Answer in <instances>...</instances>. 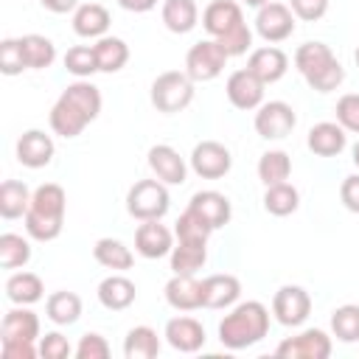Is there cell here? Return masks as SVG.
<instances>
[{"instance_id":"b9f144b4","label":"cell","mask_w":359,"mask_h":359,"mask_svg":"<svg viewBox=\"0 0 359 359\" xmlns=\"http://www.w3.org/2000/svg\"><path fill=\"white\" fill-rule=\"evenodd\" d=\"M0 70H3L6 76H17V73L28 70L25 53H22V42H20V39L8 36V39L0 42Z\"/></svg>"},{"instance_id":"7a4b0ae2","label":"cell","mask_w":359,"mask_h":359,"mask_svg":"<svg viewBox=\"0 0 359 359\" xmlns=\"http://www.w3.org/2000/svg\"><path fill=\"white\" fill-rule=\"evenodd\" d=\"M266 331H269V311L258 300L238 303L219 323V339L230 351H241V348H250V345L261 342L266 337Z\"/></svg>"},{"instance_id":"7c38bea8","label":"cell","mask_w":359,"mask_h":359,"mask_svg":"<svg viewBox=\"0 0 359 359\" xmlns=\"http://www.w3.org/2000/svg\"><path fill=\"white\" fill-rule=\"evenodd\" d=\"M233 165V157H230V149L222 146L219 140H202L194 146L191 151V168L205 177V180H219L230 171Z\"/></svg>"},{"instance_id":"3957f363","label":"cell","mask_w":359,"mask_h":359,"mask_svg":"<svg viewBox=\"0 0 359 359\" xmlns=\"http://www.w3.org/2000/svg\"><path fill=\"white\" fill-rule=\"evenodd\" d=\"M294 67L317 93H331L345 81V67L325 42H303L294 50Z\"/></svg>"},{"instance_id":"277c9868","label":"cell","mask_w":359,"mask_h":359,"mask_svg":"<svg viewBox=\"0 0 359 359\" xmlns=\"http://www.w3.org/2000/svg\"><path fill=\"white\" fill-rule=\"evenodd\" d=\"M149 98L157 112H182L194 101V79L185 70H165L151 81Z\"/></svg>"},{"instance_id":"30bf717a","label":"cell","mask_w":359,"mask_h":359,"mask_svg":"<svg viewBox=\"0 0 359 359\" xmlns=\"http://www.w3.org/2000/svg\"><path fill=\"white\" fill-rule=\"evenodd\" d=\"M294 123H297V115H294V109L286 101H266L255 112V132L264 140L286 137L294 129Z\"/></svg>"},{"instance_id":"44dd1931","label":"cell","mask_w":359,"mask_h":359,"mask_svg":"<svg viewBox=\"0 0 359 359\" xmlns=\"http://www.w3.org/2000/svg\"><path fill=\"white\" fill-rule=\"evenodd\" d=\"M188 208H191L194 213H199V216L210 224V230L224 227V224L230 222V216H233L230 199H227L224 194H219V191H196V194L191 196Z\"/></svg>"},{"instance_id":"ee69618b","label":"cell","mask_w":359,"mask_h":359,"mask_svg":"<svg viewBox=\"0 0 359 359\" xmlns=\"http://www.w3.org/2000/svg\"><path fill=\"white\" fill-rule=\"evenodd\" d=\"M76 356H79V359H107V356H109V342H107L101 334L87 331V334L79 339V345H76Z\"/></svg>"},{"instance_id":"4dcf8cb0","label":"cell","mask_w":359,"mask_h":359,"mask_svg":"<svg viewBox=\"0 0 359 359\" xmlns=\"http://www.w3.org/2000/svg\"><path fill=\"white\" fill-rule=\"evenodd\" d=\"M160 353V339L157 331L149 325H135L129 328L123 339V356L126 359H154Z\"/></svg>"},{"instance_id":"d6986e66","label":"cell","mask_w":359,"mask_h":359,"mask_svg":"<svg viewBox=\"0 0 359 359\" xmlns=\"http://www.w3.org/2000/svg\"><path fill=\"white\" fill-rule=\"evenodd\" d=\"M36 337H39V317L31 309L17 306L6 311L0 325V342H34Z\"/></svg>"},{"instance_id":"bcb514c9","label":"cell","mask_w":359,"mask_h":359,"mask_svg":"<svg viewBox=\"0 0 359 359\" xmlns=\"http://www.w3.org/2000/svg\"><path fill=\"white\" fill-rule=\"evenodd\" d=\"M39 353L45 359H67L70 356V342L59 331H50V334H45L39 339Z\"/></svg>"},{"instance_id":"9c48e42d","label":"cell","mask_w":359,"mask_h":359,"mask_svg":"<svg viewBox=\"0 0 359 359\" xmlns=\"http://www.w3.org/2000/svg\"><path fill=\"white\" fill-rule=\"evenodd\" d=\"M255 31L266 42H283V39H289L294 34V14H292V8L286 3L269 0L255 14Z\"/></svg>"},{"instance_id":"d6a6232c","label":"cell","mask_w":359,"mask_h":359,"mask_svg":"<svg viewBox=\"0 0 359 359\" xmlns=\"http://www.w3.org/2000/svg\"><path fill=\"white\" fill-rule=\"evenodd\" d=\"M93 255H95V261L101 266L115 269V272H123V269H129L135 264L132 250L118 238H98L95 247H93Z\"/></svg>"},{"instance_id":"f907efd6","label":"cell","mask_w":359,"mask_h":359,"mask_svg":"<svg viewBox=\"0 0 359 359\" xmlns=\"http://www.w3.org/2000/svg\"><path fill=\"white\" fill-rule=\"evenodd\" d=\"M48 11H53V14H67V11H73V8H79V0H39Z\"/></svg>"},{"instance_id":"6da1fadb","label":"cell","mask_w":359,"mask_h":359,"mask_svg":"<svg viewBox=\"0 0 359 359\" xmlns=\"http://www.w3.org/2000/svg\"><path fill=\"white\" fill-rule=\"evenodd\" d=\"M67 210L65 188L56 182H45L31 194V205L25 210V233L36 241H53L62 233Z\"/></svg>"},{"instance_id":"f35d334b","label":"cell","mask_w":359,"mask_h":359,"mask_svg":"<svg viewBox=\"0 0 359 359\" xmlns=\"http://www.w3.org/2000/svg\"><path fill=\"white\" fill-rule=\"evenodd\" d=\"M331 331L339 342H359V306L345 303L331 314Z\"/></svg>"},{"instance_id":"5b68a950","label":"cell","mask_w":359,"mask_h":359,"mask_svg":"<svg viewBox=\"0 0 359 359\" xmlns=\"http://www.w3.org/2000/svg\"><path fill=\"white\" fill-rule=\"evenodd\" d=\"M171 208V196L163 180H137L126 194V210L137 222L163 219Z\"/></svg>"},{"instance_id":"cb8c5ba5","label":"cell","mask_w":359,"mask_h":359,"mask_svg":"<svg viewBox=\"0 0 359 359\" xmlns=\"http://www.w3.org/2000/svg\"><path fill=\"white\" fill-rule=\"evenodd\" d=\"M87 123H93V121L73 101H67L65 95H59L56 104L50 107V129L62 137H79Z\"/></svg>"},{"instance_id":"52a82bcc","label":"cell","mask_w":359,"mask_h":359,"mask_svg":"<svg viewBox=\"0 0 359 359\" xmlns=\"http://www.w3.org/2000/svg\"><path fill=\"white\" fill-rule=\"evenodd\" d=\"M311 311V297L303 286H294V283H286L275 292L272 297V314L280 325H303L306 317Z\"/></svg>"},{"instance_id":"603a6c76","label":"cell","mask_w":359,"mask_h":359,"mask_svg":"<svg viewBox=\"0 0 359 359\" xmlns=\"http://www.w3.org/2000/svg\"><path fill=\"white\" fill-rule=\"evenodd\" d=\"M165 300L177 311L202 309V280H196L194 275H174L165 283Z\"/></svg>"},{"instance_id":"2e32d148","label":"cell","mask_w":359,"mask_h":359,"mask_svg":"<svg viewBox=\"0 0 359 359\" xmlns=\"http://www.w3.org/2000/svg\"><path fill=\"white\" fill-rule=\"evenodd\" d=\"M53 140L50 135H45L42 129H28L20 135L17 140V160L25 165V168H42L53 160Z\"/></svg>"},{"instance_id":"ffe728a7","label":"cell","mask_w":359,"mask_h":359,"mask_svg":"<svg viewBox=\"0 0 359 359\" xmlns=\"http://www.w3.org/2000/svg\"><path fill=\"white\" fill-rule=\"evenodd\" d=\"M165 339L180 353H196L205 345V328L194 317H174L165 323Z\"/></svg>"},{"instance_id":"f5cc1de1","label":"cell","mask_w":359,"mask_h":359,"mask_svg":"<svg viewBox=\"0 0 359 359\" xmlns=\"http://www.w3.org/2000/svg\"><path fill=\"white\" fill-rule=\"evenodd\" d=\"M351 154H353V157H351V160H353V165L359 168V140L353 143V149H351Z\"/></svg>"},{"instance_id":"7bdbcfd3","label":"cell","mask_w":359,"mask_h":359,"mask_svg":"<svg viewBox=\"0 0 359 359\" xmlns=\"http://www.w3.org/2000/svg\"><path fill=\"white\" fill-rule=\"evenodd\" d=\"M337 123L345 132H356L359 135V93H345L337 101Z\"/></svg>"},{"instance_id":"e0dca14e","label":"cell","mask_w":359,"mask_h":359,"mask_svg":"<svg viewBox=\"0 0 359 359\" xmlns=\"http://www.w3.org/2000/svg\"><path fill=\"white\" fill-rule=\"evenodd\" d=\"M247 70H252L264 84H275L286 76L289 70V56L275 48V45H266V48H255L247 59Z\"/></svg>"},{"instance_id":"db71d44e","label":"cell","mask_w":359,"mask_h":359,"mask_svg":"<svg viewBox=\"0 0 359 359\" xmlns=\"http://www.w3.org/2000/svg\"><path fill=\"white\" fill-rule=\"evenodd\" d=\"M244 3H247V6H255V8H261V6H266L269 0H244Z\"/></svg>"},{"instance_id":"d4e9b609","label":"cell","mask_w":359,"mask_h":359,"mask_svg":"<svg viewBox=\"0 0 359 359\" xmlns=\"http://www.w3.org/2000/svg\"><path fill=\"white\" fill-rule=\"evenodd\" d=\"M137 297V286L126 278V275H109L98 283V303L109 311H123L135 303Z\"/></svg>"},{"instance_id":"f546056e","label":"cell","mask_w":359,"mask_h":359,"mask_svg":"<svg viewBox=\"0 0 359 359\" xmlns=\"http://www.w3.org/2000/svg\"><path fill=\"white\" fill-rule=\"evenodd\" d=\"M45 314L56 325H73L81 317V297L76 292H53L45 300Z\"/></svg>"},{"instance_id":"c3c4849f","label":"cell","mask_w":359,"mask_h":359,"mask_svg":"<svg viewBox=\"0 0 359 359\" xmlns=\"http://www.w3.org/2000/svg\"><path fill=\"white\" fill-rule=\"evenodd\" d=\"M339 199L351 213H359V174H351L339 185Z\"/></svg>"},{"instance_id":"e575fe53","label":"cell","mask_w":359,"mask_h":359,"mask_svg":"<svg viewBox=\"0 0 359 359\" xmlns=\"http://www.w3.org/2000/svg\"><path fill=\"white\" fill-rule=\"evenodd\" d=\"M20 42H22V53H25L28 70H45V67L53 65L56 45L48 36H42V34H25V36H20Z\"/></svg>"},{"instance_id":"8992f818","label":"cell","mask_w":359,"mask_h":359,"mask_svg":"<svg viewBox=\"0 0 359 359\" xmlns=\"http://www.w3.org/2000/svg\"><path fill=\"white\" fill-rule=\"evenodd\" d=\"M227 53L216 39H202L196 45H191V50L185 53V73L194 81H210L216 79L224 65H227Z\"/></svg>"},{"instance_id":"11a10c76","label":"cell","mask_w":359,"mask_h":359,"mask_svg":"<svg viewBox=\"0 0 359 359\" xmlns=\"http://www.w3.org/2000/svg\"><path fill=\"white\" fill-rule=\"evenodd\" d=\"M353 62H356V67H359V48H356V53H353Z\"/></svg>"},{"instance_id":"5bb4252c","label":"cell","mask_w":359,"mask_h":359,"mask_svg":"<svg viewBox=\"0 0 359 359\" xmlns=\"http://www.w3.org/2000/svg\"><path fill=\"white\" fill-rule=\"evenodd\" d=\"M135 250L143 258H163L174 250V233L160 224V219H149L135 230Z\"/></svg>"},{"instance_id":"836d02e7","label":"cell","mask_w":359,"mask_h":359,"mask_svg":"<svg viewBox=\"0 0 359 359\" xmlns=\"http://www.w3.org/2000/svg\"><path fill=\"white\" fill-rule=\"evenodd\" d=\"M31 205V191L25 182L20 180H6L0 185V216L3 219H17V216H25Z\"/></svg>"},{"instance_id":"816d5d0a","label":"cell","mask_w":359,"mask_h":359,"mask_svg":"<svg viewBox=\"0 0 359 359\" xmlns=\"http://www.w3.org/2000/svg\"><path fill=\"white\" fill-rule=\"evenodd\" d=\"M121 8L126 11H135V14H143V11H151L157 6V0H118Z\"/></svg>"},{"instance_id":"f1b7e54d","label":"cell","mask_w":359,"mask_h":359,"mask_svg":"<svg viewBox=\"0 0 359 359\" xmlns=\"http://www.w3.org/2000/svg\"><path fill=\"white\" fill-rule=\"evenodd\" d=\"M208 261V244L196 241H177L171 250V269L174 275H194Z\"/></svg>"},{"instance_id":"7dc6e473","label":"cell","mask_w":359,"mask_h":359,"mask_svg":"<svg viewBox=\"0 0 359 359\" xmlns=\"http://www.w3.org/2000/svg\"><path fill=\"white\" fill-rule=\"evenodd\" d=\"M289 8H292L294 17H300L306 22H314L328 11V0H289Z\"/></svg>"},{"instance_id":"7402d4cb","label":"cell","mask_w":359,"mask_h":359,"mask_svg":"<svg viewBox=\"0 0 359 359\" xmlns=\"http://www.w3.org/2000/svg\"><path fill=\"white\" fill-rule=\"evenodd\" d=\"M306 146L320 157H334L348 146V135L337 121H320L309 129Z\"/></svg>"},{"instance_id":"ba28073f","label":"cell","mask_w":359,"mask_h":359,"mask_svg":"<svg viewBox=\"0 0 359 359\" xmlns=\"http://www.w3.org/2000/svg\"><path fill=\"white\" fill-rule=\"evenodd\" d=\"M278 356L286 359H328L331 356V337L320 328H306L294 337H286L278 348Z\"/></svg>"},{"instance_id":"f6af8a7d","label":"cell","mask_w":359,"mask_h":359,"mask_svg":"<svg viewBox=\"0 0 359 359\" xmlns=\"http://www.w3.org/2000/svg\"><path fill=\"white\" fill-rule=\"evenodd\" d=\"M216 42L224 48L227 56H241V53H247L250 45H252V31L247 28V22H241L236 31H230L227 36H222V39H216Z\"/></svg>"},{"instance_id":"83f0119b","label":"cell","mask_w":359,"mask_h":359,"mask_svg":"<svg viewBox=\"0 0 359 359\" xmlns=\"http://www.w3.org/2000/svg\"><path fill=\"white\" fill-rule=\"evenodd\" d=\"M163 22L171 34H188L199 22V8L194 0H163Z\"/></svg>"},{"instance_id":"8d00e7d4","label":"cell","mask_w":359,"mask_h":359,"mask_svg":"<svg viewBox=\"0 0 359 359\" xmlns=\"http://www.w3.org/2000/svg\"><path fill=\"white\" fill-rule=\"evenodd\" d=\"M292 174V160L286 151L280 149H272V151H264L261 160H258V180L264 185H278V182H286Z\"/></svg>"},{"instance_id":"4fadbf2b","label":"cell","mask_w":359,"mask_h":359,"mask_svg":"<svg viewBox=\"0 0 359 359\" xmlns=\"http://www.w3.org/2000/svg\"><path fill=\"white\" fill-rule=\"evenodd\" d=\"M241 22H244V14H241V6H238L236 0H213V3H208L205 11H202V25H205V31H208L213 39L227 36V34L236 31Z\"/></svg>"},{"instance_id":"74e56055","label":"cell","mask_w":359,"mask_h":359,"mask_svg":"<svg viewBox=\"0 0 359 359\" xmlns=\"http://www.w3.org/2000/svg\"><path fill=\"white\" fill-rule=\"evenodd\" d=\"M31 261V244L20 233H3L0 236V266L17 269Z\"/></svg>"},{"instance_id":"1f68e13d","label":"cell","mask_w":359,"mask_h":359,"mask_svg":"<svg viewBox=\"0 0 359 359\" xmlns=\"http://www.w3.org/2000/svg\"><path fill=\"white\" fill-rule=\"evenodd\" d=\"M95 59L101 73H118L129 62V45L121 36H101L95 45Z\"/></svg>"},{"instance_id":"ab89813d","label":"cell","mask_w":359,"mask_h":359,"mask_svg":"<svg viewBox=\"0 0 359 359\" xmlns=\"http://www.w3.org/2000/svg\"><path fill=\"white\" fill-rule=\"evenodd\" d=\"M210 224L199 216V213H194L191 208H185V213L177 219V224H174V236H177V241H196V244H208V238H210Z\"/></svg>"},{"instance_id":"d590c367","label":"cell","mask_w":359,"mask_h":359,"mask_svg":"<svg viewBox=\"0 0 359 359\" xmlns=\"http://www.w3.org/2000/svg\"><path fill=\"white\" fill-rule=\"evenodd\" d=\"M264 208L266 213L272 216H289L300 208V194L294 185L289 182H278V185H266V194H264Z\"/></svg>"},{"instance_id":"681fc988","label":"cell","mask_w":359,"mask_h":359,"mask_svg":"<svg viewBox=\"0 0 359 359\" xmlns=\"http://www.w3.org/2000/svg\"><path fill=\"white\" fill-rule=\"evenodd\" d=\"M34 353H36L34 342H3L6 359H34Z\"/></svg>"},{"instance_id":"484cf974","label":"cell","mask_w":359,"mask_h":359,"mask_svg":"<svg viewBox=\"0 0 359 359\" xmlns=\"http://www.w3.org/2000/svg\"><path fill=\"white\" fill-rule=\"evenodd\" d=\"M109 11L101 6V3H81L76 11H73V31L84 39H101L107 36V28H109Z\"/></svg>"},{"instance_id":"60d3db41","label":"cell","mask_w":359,"mask_h":359,"mask_svg":"<svg viewBox=\"0 0 359 359\" xmlns=\"http://www.w3.org/2000/svg\"><path fill=\"white\" fill-rule=\"evenodd\" d=\"M65 67H67V73H73L76 79H87V76L98 73L95 48H93V45H73V48L65 53Z\"/></svg>"},{"instance_id":"4316f807","label":"cell","mask_w":359,"mask_h":359,"mask_svg":"<svg viewBox=\"0 0 359 359\" xmlns=\"http://www.w3.org/2000/svg\"><path fill=\"white\" fill-rule=\"evenodd\" d=\"M42 294H45V283L36 272H14L6 280V297L14 306H31L42 300Z\"/></svg>"},{"instance_id":"ac0fdd59","label":"cell","mask_w":359,"mask_h":359,"mask_svg":"<svg viewBox=\"0 0 359 359\" xmlns=\"http://www.w3.org/2000/svg\"><path fill=\"white\" fill-rule=\"evenodd\" d=\"M241 280L236 275H208L202 280V309H227L238 300Z\"/></svg>"},{"instance_id":"8fae6325","label":"cell","mask_w":359,"mask_h":359,"mask_svg":"<svg viewBox=\"0 0 359 359\" xmlns=\"http://www.w3.org/2000/svg\"><path fill=\"white\" fill-rule=\"evenodd\" d=\"M264 87L266 84L252 70L241 67V70H233L227 76L224 93H227V98L236 109H258L264 104Z\"/></svg>"},{"instance_id":"9a60e30c","label":"cell","mask_w":359,"mask_h":359,"mask_svg":"<svg viewBox=\"0 0 359 359\" xmlns=\"http://www.w3.org/2000/svg\"><path fill=\"white\" fill-rule=\"evenodd\" d=\"M149 168L154 171L157 180H163L165 185H182L188 177V165L180 157L177 149H171L168 143H157L149 149Z\"/></svg>"}]
</instances>
